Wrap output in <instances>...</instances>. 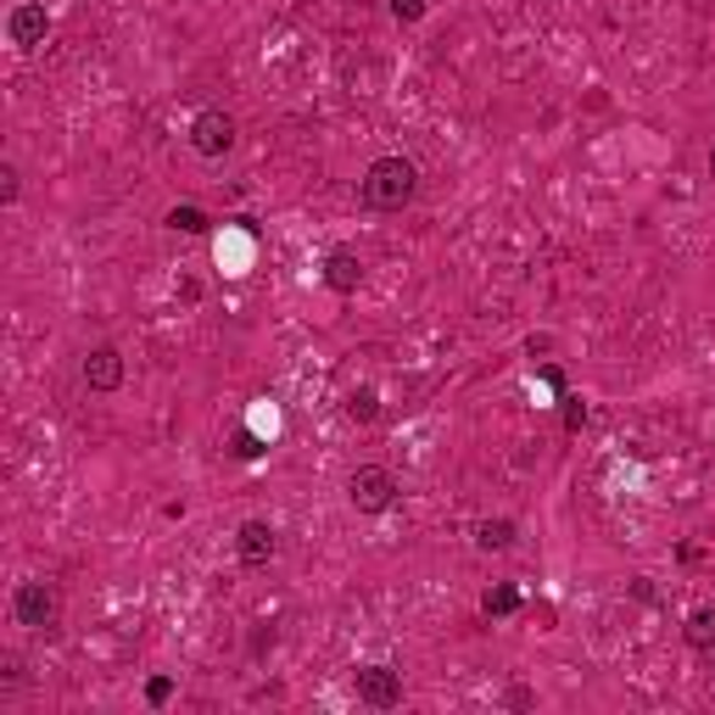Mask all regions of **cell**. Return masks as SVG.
I'll return each instance as SVG.
<instances>
[{
  "label": "cell",
  "mask_w": 715,
  "mask_h": 715,
  "mask_svg": "<svg viewBox=\"0 0 715 715\" xmlns=\"http://www.w3.org/2000/svg\"><path fill=\"white\" fill-rule=\"evenodd\" d=\"M358 196H364V207H375V213H402L413 196H420V168H413V157H402V151L375 157L364 168V179H358Z\"/></svg>",
  "instance_id": "cell-1"
},
{
  "label": "cell",
  "mask_w": 715,
  "mask_h": 715,
  "mask_svg": "<svg viewBox=\"0 0 715 715\" xmlns=\"http://www.w3.org/2000/svg\"><path fill=\"white\" fill-rule=\"evenodd\" d=\"M12 621H18L23 632L56 637V632H63V592H56L50 581H39V576L18 581V587H12Z\"/></svg>",
  "instance_id": "cell-2"
},
{
  "label": "cell",
  "mask_w": 715,
  "mask_h": 715,
  "mask_svg": "<svg viewBox=\"0 0 715 715\" xmlns=\"http://www.w3.org/2000/svg\"><path fill=\"white\" fill-rule=\"evenodd\" d=\"M397 492H402V481H397L386 464H358V469L347 475V503H352L358 514H386V509L397 503Z\"/></svg>",
  "instance_id": "cell-3"
},
{
  "label": "cell",
  "mask_w": 715,
  "mask_h": 715,
  "mask_svg": "<svg viewBox=\"0 0 715 715\" xmlns=\"http://www.w3.org/2000/svg\"><path fill=\"white\" fill-rule=\"evenodd\" d=\"M235 117L224 112V106H207V112H196L191 117V151L202 157V162H218V157H229L235 151Z\"/></svg>",
  "instance_id": "cell-4"
},
{
  "label": "cell",
  "mask_w": 715,
  "mask_h": 715,
  "mask_svg": "<svg viewBox=\"0 0 715 715\" xmlns=\"http://www.w3.org/2000/svg\"><path fill=\"white\" fill-rule=\"evenodd\" d=\"M79 381H84L90 391H101V397L124 391V381H129V364H124V352H117L112 341L90 347V352H84V364H79Z\"/></svg>",
  "instance_id": "cell-5"
},
{
  "label": "cell",
  "mask_w": 715,
  "mask_h": 715,
  "mask_svg": "<svg viewBox=\"0 0 715 715\" xmlns=\"http://www.w3.org/2000/svg\"><path fill=\"white\" fill-rule=\"evenodd\" d=\"M352 693H358V704H370V710H397L402 704V671L397 666H358L352 671Z\"/></svg>",
  "instance_id": "cell-6"
},
{
  "label": "cell",
  "mask_w": 715,
  "mask_h": 715,
  "mask_svg": "<svg viewBox=\"0 0 715 715\" xmlns=\"http://www.w3.org/2000/svg\"><path fill=\"white\" fill-rule=\"evenodd\" d=\"M274 554H280V531L269 520H241V531H235V559L247 570H269Z\"/></svg>",
  "instance_id": "cell-7"
},
{
  "label": "cell",
  "mask_w": 715,
  "mask_h": 715,
  "mask_svg": "<svg viewBox=\"0 0 715 715\" xmlns=\"http://www.w3.org/2000/svg\"><path fill=\"white\" fill-rule=\"evenodd\" d=\"M50 34V12H45V0H18V7L7 12V39L18 50H39Z\"/></svg>",
  "instance_id": "cell-8"
},
{
  "label": "cell",
  "mask_w": 715,
  "mask_h": 715,
  "mask_svg": "<svg viewBox=\"0 0 715 715\" xmlns=\"http://www.w3.org/2000/svg\"><path fill=\"white\" fill-rule=\"evenodd\" d=\"M325 285L336 296H352L358 285H364V258H358L352 247H330L325 252Z\"/></svg>",
  "instance_id": "cell-9"
},
{
  "label": "cell",
  "mask_w": 715,
  "mask_h": 715,
  "mask_svg": "<svg viewBox=\"0 0 715 715\" xmlns=\"http://www.w3.org/2000/svg\"><path fill=\"white\" fill-rule=\"evenodd\" d=\"M514 536H520V525L514 520H475V548H481V554H509L514 548Z\"/></svg>",
  "instance_id": "cell-10"
},
{
  "label": "cell",
  "mask_w": 715,
  "mask_h": 715,
  "mask_svg": "<svg viewBox=\"0 0 715 715\" xmlns=\"http://www.w3.org/2000/svg\"><path fill=\"white\" fill-rule=\"evenodd\" d=\"M682 637H688V648H693V654H710V648H715V604H699V610L688 615Z\"/></svg>",
  "instance_id": "cell-11"
},
{
  "label": "cell",
  "mask_w": 715,
  "mask_h": 715,
  "mask_svg": "<svg viewBox=\"0 0 715 715\" xmlns=\"http://www.w3.org/2000/svg\"><path fill=\"white\" fill-rule=\"evenodd\" d=\"M347 420H352V425H375V420H381V391H375V386H358V391L347 397Z\"/></svg>",
  "instance_id": "cell-12"
},
{
  "label": "cell",
  "mask_w": 715,
  "mask_h": 715,
  "mask_svg": "<svg viewBox=\"0 0 715 715\" xmlns=\"http://www.w3.org/2000/svg\"><path fill=\"white\" fill-rule=\"evenodd\" d=\"M481 610H487V621H503V615H514V610H520V592H514L509 581H498V587H487Z\"/></svg>",
  "instance_id": "cell-13"
},
{
  "label": "cell",
  "mask_w": 715,
  "mask_h": 715,
  "mask_svg": "<svg viewBox=\"0 0 715 715\" xmlns=\"http://www.w3.org/2000/svg\"><path fill=\"white\" fill-rule=\"evenodd\" d=\"M168 229H173V235H207L213 218H207L202 207H168Z\"/></svg>",
  "instance_id": "cell-14"
},
{
  "label": "cell",
  "mask_w": 715,
  "mask_h": 715,
  "mask_svg": "<svg viewBox=\"0 0 715 715\" xmlns=\"http://www.w3.org/2000/svg\"><path fill=\"white\" fill-rule=\"evenodd\" d=\"M23 202V173L18 162H0V207H18Z\"/></svg>",
  "instance_id": "cell-15"
},
{
  "label": "cell",
  "mask_w": 715,
  "mask_h": 715,
  "mask_svg": "<svg viewBox=\"0 0 715 715\" xmlns=\"http://www.w3.org/2000/svg\"><path fill=\"white\" fill-rule=\"evenodd\" d=\"M391 18L397 23H420L425 18V0H391Z\"/></svg>",
  "instance_id": "cell-16"
},
{
  "label": "cell",
  "mask_w": 715,
  "mask_h": 715,
  "mask_svg": "<svg viewBox=\"0 0 715 715\" xmlns=\"http://www.w3.org/2000/svg\"><path fill=\"white\" fill-rule=\"evenodd\" d=\"M146 699H151V704H168V699H173V677H151V682H146Z\"/></svg>",
  "instance_id": "cell-17"
},
{
  "label": "cell",
  "mask_w": 715,
  "mask_h": 715,
  "mask_svg": "<svg viewBox=\"0 0 715 715\" xmlns=\"http://www.w3.org/2000/svg\"><path fill=\"white\" fill-rule=\"evenodd\" d=\"M0 682H7V688H23V660H18V654H7V671H0Z\"/></svg>",
  "instance_id": "cell-18"
},
{
  "label": "cell",
  "mask_w": 715,
  "mask_h": 715,
  "mask_svg": "<svg viewBox=\"0 0 715 715\" xmlns=\"http://www.w3.org/2000/svg\"><path fill=\"white\" fill-rule=\"evenodd\" d=\"M503 699H509V704H514V710H531V704H536V693H531V688H509V693H503Z\"/></svg>",
  "instance_id": "cell-19"
},
{
  "label": "cell",
  "mask_w": 715,
  "mask_h": 715,
  "mask_svg": "<svg viewBox=\"0 0 715 715\" xmlns=\"http://www.w3.org/2000/svg\"><path fill=\"white\" fill-rule=\"evenodd\" d=\"M710 173H715V151H710Z\"/></svg>",
  "instance_id": "cell-20"
}]
</instances>
